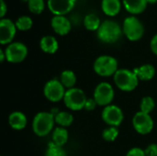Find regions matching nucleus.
I'll use <instances>...</instances> for the list:
<instances>
[{
  "label": "nucleus",
  "mask_w": 157,
  "mask_h": 156,
  "mask_svg": "<svg viewBox=\"0 0 157 156\" xmlns=\"http://www.w3.org/2000/svg\"><path fill=\"white\" fill-rule=\"evenodd\" d=\"M123 33L122 28L114 20H104L99 29L97 31L98 40L104 43H115L117 42Z\"/></svg>",
  "instance_id": "f257e3e1"
},
{
  "label": "nucleus",
  "mask_w": 157,
  "mask_h": 156,
  "mask_svg": "<svg viewBox=\"0 0 157 156\" xmlns=\"http://www.w3.org/2000/svg\"><path fill=\"white\" fill-rule=\"evenodd\" d=\"M55 123L54 115L51 112H39L33 119L32 130L37 136H47L53 129Z\"/></svg>",
  "instance_id": "f03ea898"
},
{
  "label": "nucleus",
  "mask_w": 157,
  "mask_h": 156,
  "mask_svg": "<svg viewBox=\"0 0 157 156\" xmlns=\"http://www.w3.org/2000/svg\"><path fill=\"white\" fill-rule=\"evenodd\" d=\"M139 81L134 72L128 69H119L114 74L115 85L124 92L133 91L138 86Z\"/></svg>",
  "instance_id": "7ed1b4c3"
},
{
  "label": "nucleus",
  "mask_w": 157,
  "mask_h": 156,
  "mask_svg": "<svg viewBox=\"0 0 157 156\" xmlns=\"http://www.w3.org/2000/svg\"><path fill=\"white\" fill-rule=\"evenodd\" d=\"M122 30L129 40L137 41L141 40L144 34V26L137 17L130 16L124 19Z\"/></svg>",
  "instance_id": "20e7f679"
},
{
  "label": "nucleus",
  "mask_w": 157,
  "mask_h": 156,
  "mask_svg": "<svg viewBox=\"0 0 157 156\" xmlns=\"http://www.w3.org/2000/svg\"><path fill=\"white\" fill-rule=\"evenodd\" d=\"M94 71L97 74L109 77L114 75L118 69V61L109 55H101L98 57L93 65Z\"/></svg>",
  "instance_id": "39448f33"
},
{
  "label": "nucleus",
  "mask_w": 157,
  "mask_h": 156,
  "mask_svg": "<svg viewBox=\"0 0 157 156\" xmlns=\"http://www.w3.org/2000/svg\"><path fill=\"white\" fill-rule=\"evenodd\" d=\"M86 96L85 92L80 88H71L67 89L63 97V102L65 106L73 111H77L85 108L86 103Z\"/></svg>",
  "instance_id": "423d86ee"
},
{
  "label": "nucleus",
  "mask_w": 157,
  "mask_h": 156,
  "mask_svg": "<svg viewBox=\"0 0 157 156\" xmlns=\"http://www.w3.org/2000/svg\"><path fill=\"white\" fill-rule=\"evenodd\" d=\"M6 61L11 63H18L23 62L28 55V48L22 42H11L5 49Z\"/></svg>",
  "instance_id": "0eeeda50"
},
{
  "label": "nucleus",
  "mask_w": 157,
  "mask_h": 156,
  "mask_svg": "<svg viewBox=\"0 0 157 156\" xmlns=\"http://www.w3.org/2000/svg\"><path fill=\"white\" fill-rule=\"evenodd\" d=\"M114 89L109 83L102 82L97 86L94 91V99L98 106L107 107L114 99Z\"/></svg>",
  "instance_id": "6e6552de"
},
{
  "label": "nucleus",
  "mask_w": 157,
  "mask_h": 156,
  "mask_svg": "<svg viewBox=\"0 0 157 156\" xmlns=\"http://www.w3.org/2000/svg\"><path fill=\"white\" fill-rule=\"evenodd\" d=\"M65 92V87L59 80L56 79L48 81L43 88L45 97L52 102H58L63 99Z\"/></svg>",
  "instance_id": "1a4fd4ad"
},
{
  "label": "nucleus",
  "mask_w": 157,
  "mask_h": 156,
  "mask_svg": "<svg viewBox=\"0 0 157 156\" xmlns=\"http://www.w3.org/2000/svg\"><path fill=\"white\" fill-rule=\"evenodd\" d=\"M132 125L134 130L142 134L146 135L150 133L154 129V120L150 114L144 113L142 111L137 112L132 119Z\"/></svg>",
  "instance_id": "9d476101"
},
{
  "label": "nucleus",
  "mask_w": 157,
  "mask_h": 156,
  "mask_svg": "<svg viewBox=\"0 0 157 156\" xmlns=\"http://www.w3.org/2000/svg\"><path fill=\"white\" fill-rule=\"evenodd\" d=\"M101 117L103 121L109 126L119 127L123 121L124 115L119 107L115 105H109L103 109Z\"/></svg>",
  "instance_id": "9b49d317"
},
{
  "label": "nucleus",
  "mask_w": 157,
  "mask_h": 156,
  "mask_svg": "<svg viewBox=\"0 0 157 156\" xmlns=\"http://www.w3.org/2000/svg\"><path fill=\"white\" fill-rule=\"evenodd\" d=\"M16 23L10 18H1L0 20V43L2 45L10 44L17 33Z\"/></svg>",
  "instance_id": "f8f14e48"
},
{
  "label": "nucleus",
  "mask_w": 157,
  "mask_h": 156,
  "mask_svg": "<svg viewBox=\"0 0 157 156\" xmlns=\"http://www.w3.org/2000/svg\"><path fill=\"white\" fill-rule=\"evenodd\" d=\"M76 0H48L47 6L54 16H65L75 6Z\"/></svg>",
  "instance_id": "ddd939ff"
},
{
  "label": "nucleus",
  "mask_w": 157,
  "mask_h": 156,
  "mask_svg": "<svg viewBox=\"0 0 157 156\" xmlns=\"http://www.w3.org/2000/svg\"><path fill=\"white\" fill-rule=\"evenodd\" d=\"M51 26L53 31L60 36L67 35L72 29V23L65 16H53Z\"/></svg>",
  "instance_id": "4468645a"
},
{
  "label": "nucleus",
  "mask_w": 157,
  "mask_h": 156,
  "mask_svg": "<svg viewBox=\"0 0 157 156\" xmlns=\"http://www.w3.org/2000/svg\"><path fill=\"white\" fill-rule=\"evenodd\" d=\"M122 5L132 16L143 13L148 5L147 0H122Z\"/></svg>",
  "instance_id": "2eb2a0df"
},
{
  "label": "nucleus",
  "mask_w": 157,
  "mask_h": 156,
  "mask_svg": "<svg viewBox=\"0 0 157 156\" xmlns=\"http://www.w3.org/2000/svg\"><path fill=\"white\" fill-rule=\"evenodd\" d=\"M40 47L41 51H44L45 53L53 54L58 51L59 43H58V40H56L55 37L51 36V35H47V36H44L40 39Z\"/></svg>",
  "instance_id": "dca6fc26"
},
{
  "label": "nucleus",
  "mask_w": 157,
  "mask_h": 156,
  "mask_svg": "<svg viewBox=\"0 0 157 156\" xmlns=\"http://www.w3.org/2000/svg\"><path fill=\"white\" fill-rule=\"evenodd\" d=\"M134 74L137 75L138 79L141 81L152 80L155 75V69L152 64H143L137 68L133 69Z\"/></svg>",
  "instance_id": "f3484780"
},
{
  "label": "nucleus",
  "mask_w": 157,
  "mask_h": 156,
  "mask_svg": "<svg viewBox=\"0 0 157 156\" xmlns=\"http://www.w3.org/2000/svg\"><path fill=\"white\" fill-rule=\"evenodd\" d=\"M27 118L25 114L20 111H14L9 115L8 123L10 127L16 131L23 130L27 126Z\"/></svg>",
  "instance_id": "a211bd4d"
},
{
  "label": "nucleus",
  "mask_w": 157,
  "mask_h": 156,
  "mask_svg": "<svg viewBox=\"0 0 157 156\" xmlns=\"http://www.w3.org/2000/svg\"><path fill=\"white\" fill-rule=\"evenodd\" d=\"M101 8L107 16L115 17L121 9V0H102Z\"/></svg>",
  "instance_id": "6ab92c4d"
},
{
  "label": "nucleus",
  "mask_w": 157,
  "mask_h": 156,
  "mask_svg": "<svg viewBox=\"0 0 157 156\" xmlns=\"http://www.w3.org/2000/svg\"><path fill=\"white\" fill-rule=\"evenodd\" d=\"M84 26L87 30L90 31H98V29H99L100 25H101V21L100 18L98 15L94 14V13H89L87 15H86V17H84Z\"/></svg>",
  "instance_id": "aec40b11"
},
{
  "label": "nucleus",
  "mask_w": 157,
  "mask_h": 156,
  "mask_svg": "<svg viewBox=\"0 0 157 156\" xmlns=\"http://www.w3.org/2000/svg\"><path fill=\"white\" fill-rule=\"evenodd\" d=\"M52 143L58 146L63 147L68 141V131L66 128L57 127L52 132Z\"/></svg>",
  "instance_id": "412c9836"
},
{
  "label": "nucleus",
  "mask_w": 157,
  "mask_h": 156,
  "mask_svg": "<svg viewBox=\"0 0 157 156\" xmlns=\"http://www.w3.org/2000/svg\"><path fill=\"white\" fill-rule=\"evenodd\" d=\"M55 123H57L60 127L66 128L72 125L74 122V116L67 111H60L55 116Z\"/></svg>",
  "instance_id": "4be33fe9"
},
{
  "label": "nucleus",
  "mask_w": 157,
  "mask_h": 156,
  "mask_svg": "<svg viewBox=\"0 0 157 156\" xmlns=\"http://www.w3.org/2000/svg\"><path fill=\"white\" fill-rule=\"evenodd\" d=\"M60 82L63 84V86L65 88L71 89L74 88L75 83H76V76L75 74L71 70H65L61 74L60 76Z\"/></svg>",
  "instance_id": "5701e85b"
},
{
  "label": "nucleus",
  "mask_w": 157,
  "mask_h": 156,
  "mask_svg": "<svg viewBox=\"0 0 157 156\" xmlns=\"http://www.w3.org/2000/svg\"><path fill=\"white\" fill-rule=\"evenodd\" d=\"M16 27L18 30L27 31L32 28L33 21L32 18L29 16H21L16 20Z\"/></svg>",
  "instance_id": "b1692460"
},
{
  "label": "nucleus",
  "mask_w": 157,
  "mask_h": 156,
  "mask_svg": "<svg viewBox=\"0 0 157 156\" xmlns=\"http://www.w3.org/2000/svg\"><path fill=\"white\" fill-rule=\"evenodd\" d=\"M28 7L31 13L40 15L45 9V2L44 0H29Z\"/></svg>",
  "instance_id": "393cba45"
},
{
  "label": "nucleus",
  "mask_w": 157,
  "mask_h": 156,
  "mask_svg": "<svg viewBox=\"0 0 157 156\" xmlns=\"http://www.w3.org/2000/svg\"><path fill=\"white\" fill-rule=\"evenodd\" d=\"M155 108V102L153 97H143L141 104H140V109L142 112L150 114L154 110Z\"/></svg>",
  "instance_id": "a878e982"
},
{
  "label": "nucleus",
  "mask_w": 157,
  "mask_h": 156,
  "mask_svg": "<svg viewBox=\"0 0 157 156\" xmlns=\"http://www.w3.org/2000/svg\"><path fill=\"white\" fill-rule=\"evenodd\" d=\"M45 156H67V153L63 147L58 146L52 143L49 144L46 150Z\"/></svg>",
  "instance_id": "bb28decb"
},
{
  "label": "nucleus",
  "mask_w": 157,
  "mask_h": 156,
  "mask_svg": "<svg viewBox=\"0 0 157 156\" xmlns=\"http://www.w3.org/2000/svg\"><path fill=\"white\" fill-rule=\"evenodd\" d=\"M119 136V130L118 127L109 126L106 128L102 132V137L107 142H114Z\"/></svg>",
  "instance_id": "cd10ccee"
},
{
  "label": "nucleus",
  "mask_w": 157,
  "mask_h": 156,
  "mask_svg": "<svg viewBox=\"0 0 157 156\" xmlns=\"http://www.w3.org/2000/svg\"><path fill=\"white\" fill-rule=\"evenodd\" d=\"M144 153L146 156H157V144L152 143L146 147L144 150Z\"/></svg>",
  "instance_id": "c85d7f7f"
},
{
  "label": "nucleus",
  "mask_w": 157,
  "mask_h": 156,
  "mask_svg": "<svg viewBox=\"0 0 157 156\" xmlns=\"http://www.w3.org/2000/svg\"><path fill=\"white\" fill-rule=\"evenodd\" d=\"M126 156H146V154L144 153V150L138 147H134L127 153Z\"/></svg>",
  "instance_id": "c756f323"
},
{
  "label": "nucleus",
  "mask_w": 157,
  "mask_h": 156,
  "mask_svg": "<svg viewBox=\"0 0 157 156\" xmlns=\"http://www.w3.org/2000/svg\"><path fill=\"white\" fill-rule=\"evenodd\" d=\"M97 105L98 104H97V102H96V100L94 98H89V99L86 100V103L85 105V109L86 111H92V110H94L96 108Z\"/></svg>",
  "instance_id": "7c9ffc66"
},
{
  "label": "nucleus",
  "mask_w": 157,
  "mask_h": 156,
  "mask_svg": "<svg viewBox=\"0 0 157 156\" xmlns=\"http://www.w3.org/2000/svg\"><path fill=\"white\" fill-rule=\"evenodd\" d=\"M150 47H151V50L152 51L157 55V34H155L152 40H151V42H150Z\"/></svg>",
  "instance_id": "2f4dec72"
},
{
  "label": "nucleus",
  "mask_w": 157,
  "mask_h": 156,
  "mask_svg": "<svg viewBox=\"0 0 157 156\" xmlns=\"http://www.w3.org/2000/svg\"><path fill=\"white\" fill-rule=\"evenodd\" d=\"M7 12V6L4 0H0V17L1 18H4L6 13Z\"/></svg>",
  "instance_id": "473e14b6"
},
{
  "label": "nucleus",
  "mask_w": 157,
  "mask_h": 156,
  "mask_svg": "<svg viewBox=\"0 0 157 156\" xmlns=\"http://www.w3.org/2000/svg\"><path fill=\"white\" fill-rule=\"evenodd\" d=\"M5 60H6V57L5 51H3V50H0V62H1V63H3Z\"/></svg>",
  "instance_id": "72a5a7b5"
},
{
  "label": "nucleus",
  "mask_w": 157,
  "mask_h": 156,
  "mask_svg": "<svg viewBox=\"0 0 157 156\" xmlns=\"http://www.w3.org/2000/svg\"><path fill=\"white\" fill-rule=\"evenodd\" d=\"M148 4H155L157 3V0H147Z\"/></svg>",
  "instance_id": "f704fd0d"
},
{
  "label": "nucleus",
  "mask_w": 157,
  "mask_h": 156,
  "mask_svg": "<svg viewBox=\"0 0 157 156\" xmlns=\"http://www.w3.org/2000/svg\"><path fill=\"white\" fill-rule=\"evenodd\" d=\"M22 1H24V2H27V3H28V1H29V0H22Z\"/></svg>",
  "instance_id": "c9c22d12"
}]
</instances>
